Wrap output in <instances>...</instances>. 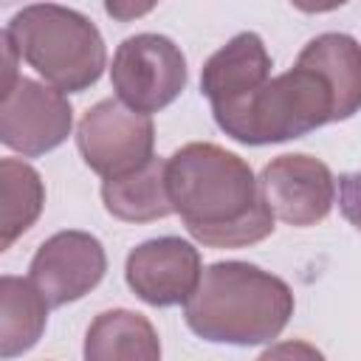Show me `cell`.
Returning <instances> with one entry per match:
<instances>
[{"instance_id":"cell-1","label":"cell","mask_w":361,"mask_h":361,"mask_svg":"<svg viewBox=\"0 0 361 361\" xmlns=\"http://www.w3.org/2000/svg\"><path fill=\"white\" fill-rule=\"evenodd\" d=\"M166 186L175 214L186 231L212 248H243L274 231L259 178L248 161L209 144L192 141L166 158Z\"/></svg>"},{"instance_id":"cell-2","label":"cell","mask_w":361,"mask_h":361,"mask_svg":"<svg viewBox=\"0 0 361 361\" xmlns=\"http://www.w3.org/2000/svg\"><path fill=\"white\" fill-rule=\"evenodd\" d=\"M195 336L214 344L251 347L276 338L293 316V290L259 265L226 259L203 271L197 290L183 305Z\"/></svg>"},{"instance_id":"cell-3","label":"cell","mask_w":361,"mask_h":361,"mask_svg":"<svg viewBox=\"0 0 361 361\" xmlns=\"http://www.w3.org/2000/svg\"><path fill=\"white\" fill-rule=\"evenodd\" d=\"M6 34L51 87L59 93H82L99 82L107 51L99 28L76 8L56 3L25 6L11 17Z\"/></svg>"},{"instance_id":"cell-4","label":"cell","mask_w":361,"mask_h":361,"mask_svg":"<svg viewBox=\"0 0 361 361\" xmlns=\"http://www.w3.org/2000/svg\"><path fill=\"white\" fill-rule=\"evenodd\" d=\"M217 127L240 144L262 147L302 138L333 121L336 102L322 73L296 62L290 71L271 76L248 99L212 110Z\"/></svg>"},{"instance_id":"cell-5","label":"cell","mask_w":361,"mask_h":361,"mask_svg":"<svg viewBox=\"0 0 361 361\" xmlns=\"http://www.w3.org/2000/svg\"><path fill=\"white\" fill-rule=\"evenodd\" d=\"M186 79V56L164 34H135L116 48L110 82L116 99L135 113L152 116L169 107L183 93Z\"/></svg>"},{"instance_id":"cell-6","label":"cell","mask_w":361,"mask_h":361,"mask_svg":"<svg viewBox=\"0 0 361 361\" xmlns=\"http://www.w3.org/2000/svg\"><path fill=\"white\" fill-rule=\"evenodd\" d=\"M76 147L96 175L104 180L121 178L155 158V124L149 116L130 110L118 99H102L82 116Z\"/></svg>"},{"instance_id":"cell-7","label":"cell","mask_w":361,"mask_h":361,"mask_svg":"<svg viewBox=\"0 0 361 361\" xmlns=\"http://www.w3.org/2000/svg\"><path fill=\"white\" fill-rule=\"evenodd\" d=\"M73 127V110L51 85L20 76L17 85L0 96V141L25 155L37 158L56 149Z\"/></svg>"},{"instance_id":"cell-8","label":"cell","mask_w":361,"mask_h":361,"mask_svg":"<svg viewBox=\"0 0 361 361\" xmlns=\"http://www.w3.org/2000/svg\"><path fill=\"white\" fill-rule=\"evenodd\" d=\"M259 192L276 220L288 226H316L336 203V178L330 166L305 152H288L265 164Z\"/></svg>"},{"instance_id":"cell-9","label":"cell","mask_w":361,"mask_h":361,"mask_svg":"<svg viewBox=\"0 0 361 361\" xmlns=\"http://www.w3.org/2000/svg\"><path fill=\"white\" fill-rule=\"evenodd\" d=\"M107 271L104 245L87 231H56L48 237L28 268V279L51 307L71 305L90 293Z\"/></svg>"},{"instance_id":"cell-10","label":"cell","mask_w":361,"mask_h":361,"mask_svg":"<svg viewBox=\"0 0 361 361\" xmlns=\"http://www.w3.org/2000/svg\"><path fill=\"white\" fill-rule=\"evenodd\" d=\"M203 276L200 251L180 237H158L135 245L124 265L130 290L152 307L186 305Z\"/></svg>"},{"instance_id":"cell-11","label":"cell","mask_w":361,"mask_h":361,"mask_svg":"<svg viewBox=\"0 0 361 361\" xmlns=\"http://www.w3.org/2000/svg\"><path fill=\"white\" fill-rule=\"evenodd\" d=\"M271 79V54L259 34L243 31L214 51L200 73V90L212 110L237 104Z\"/></svg>"},{"instance_id":"cell-12","label":"cell","mask_w":361,"mask_h":361,"mask_svg":"<svg viewBox=\"0 0 361 361\" xmlns=\"http://www.w3.org/2000/svg\"><path fill=\"white\" fill-rule=\"evenodd\" d=\"M296 62L322 73L330 85L336 102L333 121H344L361 110V45L350 34L327 31L313 37Z\"/></svg>"},{"instance_id":"cell-13","label":"cell","mask_w":361,"mask_h":361,"mask_svg":"<svg viewBox=\"0 0 361 361\" xmlns=\"http://www.w3.org/2000/svg\"><path fill=\"white\" fill-rule=\"evenodd\" d=\"M85 361H161V338L147 316L104 310L85 333Z\"/></svg>"},{"instance_id":"cell-14","label":"cell","mask_w":361,"mask_h":361,"mask_svg":"<svg viewBox=\"0 0 361 361\" xmlns=\"http://www.w3.org/2000/svg\"><path fill=\"white\" fill-rule=\"evenodd\" d=\"M104 209L124 223H149L172 214L169 186H166V161L152 158L141 169L110 178L102 183Z\"/></svg>"},{"instance_id":"cell-15","label":"cell","mask_w":361,"mask_h":361,"mask_svg":"<svg viewBox=\"0 0 361 361\" xmlns=\"http://www.w3.org/2000/svg\"><path fill=\"white\" fill-rule=\"evenodd\" d=\"M48 302L34 288L31 279L3 276L0 279V355L14 358L31 350L45 324H48Z\"/></svg>"},{"instance_id":"cell-16","label":"cell","mask_w":361,"mask_h":361,"mask_svg":"<svg viewBox=\"0 0 361 361\" xmlns=\"http://www.w3.org/2000/svg\"><path fill=\"white\" fill-rule=\"evenodd\" d=\"M45 206V186L39 172L17 158L0 161V248H11Z\"/></svg>"},{"instance_id":"cell-17","label":"cell","mask_w":361,"mask_h":361,"mask_svg":"<svg viewBox=\"0 0 361 361\" xmlns=\"http://www.w3.org/2000/svg\"><path fill=\"white\" fill-rule=\"evenodd\" d=\"M254 361H324V355H322V350H316L313 344L290 338V341H276V344H271V347L262 350Z\"/></svg>"},{"instance_id":"cell-18","label":"cell","mask_w":361,"mask_h":361,"mask_svg":"<svg viewBox=\"0 0 361 361\" xmlns=\"http://www.w3.org/2000/svg\"><path fill=\"white\" fill-rule=\"evenodd\" d=\"M338 209L361 231V172H347L338 178Z\"/></svg>"},{"instance_id":"cell-19","label":"cell","mask_w":361,"mask_h":361,"mask_svg":"<svg viewBox=\"0 0 361 361\" xmlns=\"http://www.w3.org/2000/svg\"><path fill=\"white\" fill-rule=\"evenodd\" d=\"M152 6H127V8H121V6H116V3H107V14H113V17H121V20H127V17H138V14H147Z\"/></svg>"}]
</instances>
